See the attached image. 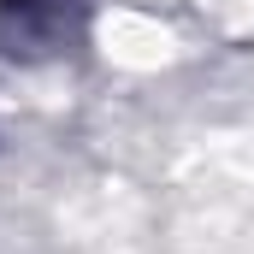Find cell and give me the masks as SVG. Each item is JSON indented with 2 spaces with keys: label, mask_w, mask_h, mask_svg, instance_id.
I'll return each instance as SVG.
<instances>
[{
  "label": "cell",
  "mask_w": 254,
  "mask_h": 254,
  "mask_svg": "<svg viewBox=\"0 0 254 254\" xmlns=\"http://www.w3.org/2000/svg\"><path fill=\"white\" fill-rule=\"evenodd\" d=\"M65 12L71 0H0V18L12 36H30V42H48L65 30Z\"/></svg>",
  "instance_id": "obj_1"
}]
</instances>
